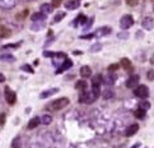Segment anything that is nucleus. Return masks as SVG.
Listing matches in <instances>:
<instances>
[{"label": "nucleus", "mask_w": 154, "mask_h": 148, "mask_svg": "<svg viewBox=\"0 0 154 148\" xmlns=\"http://www.w3.org/2000/svg\"><path fill=\"white\" fill-rule=\"evenodd\" d=\"M92 92L94 93V96L98 98L99 94H101V88H99V84H92Z\"/></svg>", "instance_id": "obj_26"}, {"label": "nucleus", "mask_w": 154, "mask_h": 148, "mask_svg": "<svg viewBox=\"0 0 154 148\" xmlns=\"http://www.w3.org/2000/svg\"><path fill=\"white\" fill-rule=\"evenodd\" d=\"M120 64H121V67H122L125 70H127L129 73H132V72H134V67H132V64H131V61H130V59L122 58V59H121V61H120Z\"/></svg>", "instance_id": "obj_8"}, {"label": "nucleus", "mask_w": 154, "mask_h": 148, "mask_svg": "<svg viewBox=\"0 0 154 148\" xmlns=\"http://www.w3.org/2000/svg\"><path fill=\"white\" fill-rule=\"evenodd\" d=\"M134 94L139 98H147L149 96V88L144 84H140L134 90Z\"/></svg>", "instance_id": "obj_3"}, {"label": "nucleus", "mask_w": 154, "mask_h": 148, "mask_svg": "<svg viewBox=\"0 0 154 148\" xmlns=\"http://www.w3.org/2000/svg\"><path fill=\"white\" fill-rule=\"evenodd\" d=\"M69 98L68 97H61V98H57L52 103H50V110H54V111H60L63 110V109H65L68 105H69Z\"/></svg>", "instance_id": "obj_1"}, {"label": "nucleus", "mask_w": 154, "mask_h": 148, "mask_svg": "<svg viewBox=\"0 0 154 148\" xmlns=\"http://www.w3.org/2000/svg\"><path fill=\"white\" fill-rule=\"evenodd\" d=\"M103 82V77L101 75V74H98V75H96L94 78H92V84H99Z\"/></svg>", "instance_id": "obj_27"}, {"label": "nucleus", "mask_w": 154, "mask_h": 148, "mask_svg": "<svg viewBox=\"0 0 154 148\" xmlns=\"http://www.w3.org/2000/svg\"><path fill=\"white\" fill-rule=\"evenodd\" d=\"M78 7H79V3L75 1V0H70V1L65 3V8L69 9V10H74V9H76Z\"/></svg>", "instance_id": "obj_18"}, {"label": "nucleus", "mask_w": 154, "mask_h": 148, "mask_svg": "<svg viewBox=\"0 0 154 148\" xmlns=\"http://www.w3.org/2000/svg\"><path fill=\"white\" fill-rule=\"evenodd\" d=\"M64 17H65V13H64V12H60V13H57V14L55 16V18H54V23H59L61 19L64 18Z\"/></svg>", "instance_id": "obj_29"}, {"label": "nucleus", "mask_w": 154, "mask_h": 148, "mask_svg": "<svg viewBox=\"0 0 154 148\" xmlns=\"http://www.w3.org/2000/svg\"><path fill=\"white\" fill-rule=\"evenodd\" d=\"M75 88L78 91H80V92H82V91H85V90H87V82H85L84 79H80V81H78L75 83Z\"/></svg>", "instance_id": "obj_19"}, {"label": "nucleus", "mask_w": 154, "mask_h": 148, "mask_svg": "<svg viewBox=\"0 0 154 148\" xmlns=\"http://www.w3.org/2000/svg\"><path fill=\"white\" fill-rule=\"evenodd\" d=\"M45 19H46V17L42 12H40V13H34L33 16H32V20H33V22H40V20H45Z\"/></svg>", "instance_id": "obj_20"}, {"label": "nucleus", "mask_w": 154, "mask_h": 148, "mask_svg": "<svg viewBox=\"0 0 154 148\" xmlns=\"http://www.w3.org/2000/svg\"><path fill=\"white\" fill-rule=\"evenodd\" d=\"M20 43H10V45H5L3 46L4 49H17V47H19Z\"/></svg>", "instance_id": "obj_36"}, {"label": "nucleus", "mask_w": 154, "mask_h": 148, "mask_svg": "<svg viewBox=\"0 0 154 148\" xmlns=\"http://www.w3.org/2000/svg\"><path fill=\"white\" fill-rule=\"evenodd\" d=\"M0 60H4V61H14V58L11 55H3L0 56Z\"/></svg>", "instance_id": "obj_32"}, {"label": "nucleus", "mask_w": 154, "mask_h": 148, "mask_svg": "<svg viewBox=\"0 0 154 148\" xmlns=\"http://www.w3.org/2000/svg\"><path fill=\"white\" fill-rule=\"evenodd\" d=\"M116 82V74H113L112 72H109L108 74H106L105 77H103V83L107 84V86H112Z\"/></svg>", "instance_id": "obj_9"}, {"label": "nucleus", "mask_w": 154, "mask_h": 148, "mask_svg": "<svg viewBox=\"0 0 154 148\" xmlns=\"http://www.w3.org/2000/svg\"><path fill=\"white\" fill-rule=\"evenodd\" d=\"M113 91L111 90V88H106V91L103 92V98L105 100H109V98H112L113 97Z\"/></svg>", "instance_id": "obj_24"}, {"label": "nucleus", "mask_w": 154, "mask_h": 148, "mask_svg": "<svg viewBox=\"0 0 154 148\" xmlns=\"http://www.w3.org/2000/svg\"><path fill=\"white\" fill-rule=\"evenodd\" d=\"M11 35L10 29L4 27V26H0V38H8Z\"/></svg>", "instance_id": "obj_16"}, {"label": "nucleus", "mask_w": 154, "mask_h": 148, "mask_svg": "<svg viewBox=\"0 0 154 148\" xmlns=\"http://www.w3.org/2000/svg\"><path fill=\"white\" fill-rule=\"evenodd\" d=\"M80 75L83 77V78H88V77H91L92 75V69L89 67H82L80 68Z\"/></svg>", "instance_id": "obj_17"}, {"label": "nucleus", "mask_w": 154, "mask_h": 148, "mask_svg": "<svg viewBox=\"0 0 154 148\" xmlns=\"http://www.w3.org/2000/svg\"><path fill=\"white\" fill-rule=\"evenodd\" d=\"M138 3H139V0H126V4L129 5V7H135Z\"/></svg>", "instance_id": "obj_35"}, {"label": "nucleus", "mask_w": 154, "mask_h": 148, "mask_svg": "<svg viewBox=\"0 0 154 148\" xmlns=\"http://www.w3.org/2000/svg\"><path fill=\"white\" fill-rule=\"evenodd\" d=\"M97 100V97L94 96V93L92 92H88L87 90L85 91H82L80 94H79V102L80 103H92Z\"/></svg>", "instance_id": "obj_2"}, {"label": "nucleus", "mask_w": 154, "mask_h": 148, "mask_svg": "<svg viewBox=\"0 0 154 148\" xmlns=\"http://www.w3.org/2000/svg\"><path fill=\"white\" fill-rule=\"evenodd\" d=\"M132 24H134V19L130 14H126L120 19V27L122 29H129L130 27H132Z\"/></svg>", "instance_id": "obj_4"}, {"label": "nucleus", "mask_w": 154, "mask_h": 148, "mask_svg": "<svg viewBox=\"0 0 154 148\" xmlns=\"http://www.w3.org/2000/svg\"><path fill=\"white\" fill-rule=\"evenodd\" d=\"M153 10H154V7H153Z\"/></svg>", "instance_id": "obj_44"}, {"label": "nucleus", "mask_w": 154, "mask_h": 148, "mask_svg": "<svg viewBox=\"0 0 154 148\" xmlns=\"http://www.w3.org/2000/svg\"><path fill=\"white\" fill-rule=\"evenodd\" d=\"M139 81H140V77L136 75V74H132V75L126 81V87L127 88H136L138 87Z\"/></svg>", "instance_id": "obj_6"}, {"label": "nucleus", "mask_w": 154, "mask_h": 148, "mask_svg": "<svg viewBox=\"0 0 154 148\" xmlns=\"http://www.w3.org/2000/svg\"><path fill=\"white\" fill-rule=\"evenodd\" d=\"M118 37H120V38H127V37H129V35H127V33H120V35H118Z\"/></svg>", "instance_id": "obj_41"}, {"label": "nucleus", "mask_w": 154, "mask_h": 148, "mask_svg": "<svg viewBox=\"0 0 154 148\" xmlns=\"http://www.w3.org/2000/svg\"><path fill=\"white\" fill-rule=\"evenodd\" d=\"M141 26H143V28L147 29V31L153 29L154 28V18L153 17H147V18H144L143 22H141Z\"/></svg>", "instance_id": "obj_7"}, {"label": "nucleus", "mask_w": 154, "mask_h": 148, "mask_svg": "<svg viewBox=\"0 0 154 148\" xmlns=\"http://www.w3.org/2000/svg\"><path fill=\"white\" fill-rule=\"evenodd\" d=\"M140 147V143H136V144H134V146H132L131 148H139Z\"/></svg>", "instance_id": "obj_43"}, {"label": "nucleus", "mask_w": 154, "mask_h": 148, "mask_svg": "<svg viewBox=\"0 0 154 148\" xmlns=\"http://www.w3.org/2000/svg\"><path fill=\"white\" fill-rule=\"evenodd\" d=\"M99 49H101V45H94V46H92L91 51H98Z\"/></svg>", "instance_id": "obj_39"}, {"label": "nucleus", "mask_w": 154, "mask_h": 148, "mask_svg": "<svg viewBox=\"0 0 154 148\" xmlns=\"http://www.w3.org/2000/svg\"><path fill=\"white\" fill-rule=\"evenodd\" d=\"M145 114H147V110H143V109H140V107H139L138 110L134 112V115H135L136 119H141V120L145 117Z\"/></svg>", "instance_id": "obj_21"}, {"label": "nucleus", "mask_w": 154, "mask_h": 148, "mask_svg": "<svg viewBox=\"0 0 154 148\" xmlns=\"http://www.w3.org/2000/svg\"><path fill=\"white\" fill-rule=\"evenodd\" d=\"M5 81V77L3 75V74H0V83H1V82H4Z\"/></svg>", "instance_id": "obj_42"}, {"label": "nucleus", "mask_w": 154, "mask_h": 148, "mask_svg": "<svg viewBox=\"0 0 154 148\" xmlns=\"http://www.w3.org/2000/svg\"><path fill=\"white\" fill-rule=\"evenodd\" d=\"M147 78L149 79V81H154V70L153 69H150L149 72L147 73Z\"/></svg>", "instance_id": "obj_34"}, {"label": "nucleus", "mask_w": 154, "mask_h": 148, "mask_svg": "<svg viewBox=\"0 0 154 148\" xmlns=\"http://www.w3.org/2000/svg\"><path fill=\"white\" fill-rule=\"evenodd\" d=\"M52 10H54V5L52 4L45 3V4L41 5V12H42L43 14H50V13H52Z\"/></svg>", "instance_id": "obj_15"}, {"label": "nucleus", "mask_w": 154, "mask_h": 148, "mask_svg": "<svg viewBox=\"0 0 154 148\" xmlns=\"http://www.w3.org/2000/svg\"><path fill=\"white\" fill-rule=\"evenodd\" d=\"M40 123H41V117H37V116H34V117H32V119L29 120V123H28L27 128H28L29 130H32V129L37 128V126L40 125Z\"/></svg>", "instance_id": "obj_13"}, {"label": "nucleus", "mask_w": 154, "mask_h": 148, "mask_svg": "<svg viewBox=\"0 0 154 148\" xmlns=\"http://www.w3.org/2000/svg\"><path fill=\"white\" fill-rule=\"evenodd\" d=\"M5 100H7V102L9 105H14L17 102V94L9 87H5Z\"/></svg>", "instance_id": "obj_5"}, {"label": "nucleus", "mask_w": 154, "mask_h": 148, "mask_svg": "<svg viewBox=\"0 0 154 148\" xmlns=\"http://www.w3.org/2000/svg\"><path fill=\"white\" fill-rule=\"evenodd\" d=\"M11 148H22V142L19 137H16L11 141Z\"/></svg>", "instance_id": "obj_23"}, {"label": "nucleus", "mask_w": 154, "mask_h": 148, "mask_svg": "<svg viewBox=\"0 0 154 148\" xmlns=\"http://www.w3.org/2000/svg\"><path fill=\"white\" fill-rule=\"evenodd\" d=\"M73 67V61L70 60V59H66L65 58V61L63 63V65H61L60 68L57 69V74H60V73H63V72H65V70H68V69H70V68Z\"/></svg>", "instance_id": "obj_10"}, {"label": "nucleus", "mask_w": 154, "mask_h": 148, "mask_svg": "<svg viewBox=\"0 0 154 148\" xmlns=\"http://www.w3.org/2000/svg\"><path fill=\"white\" fill-rule=\"evenodd\" d=\"M112 32V29L109 27H101L98 28L96 32H94V36L96 37H102V36H106V35H109Z\"/></svg>", "instance_id": "obj_11"}, {"label": "nucleus", "mask_w": 154, "mask_h": 148, "mask_svg": "<svg viewBox=\"0 0 154 148\" xmlns=\"http://www.w3.org/2000/svg\"><path fill=\"white\" fill-rule=\"evenodd\" d=\"M92 37H94V33L93 35H83V36H80V38H83V40H89Z\"/></svg>", "instance_id": "obj_38"}, {"label": "nucleus", "mask_w": 154, "mask_h": 148, "mask_svg": "<svg viewBox=\"0 0 154 148\" xmlns=\"http://www.w3.org/2000/svg\"><path fill=\"white\" fill-rule=\"evenodd\" d=\"M118 68H120V65L118 64H111L108 67V72H115V70H117Z\"/></svg>", "instance_id": "obj_33"}, {"label": "nucleus", "mask_w": 154, "mask_h": 148, "mask_svg": "<svg viewBox=\"0 0 154 148\" xmlns=\"http://www.w3.org/2000/svg\"><path fill=\"white\" fill-rule=\"evenodd\" d=\"M138 130H139V125H138V124H132V125H130L129 128L126 129L125 135H126V137H132L134 134L138 133Z\"/></svg>", "instance_id": "obj_12"}, {"label": "nucleus", "mask_w": 154, "mask_h": 148, "mask_svg": "<svg viewBox=\"0 0 154 148\" xmlns=\"http://www.w3.org/2000/svg\"><path fill=\"white\" fill-rule=\"evenodd\" d=\"M61 3H63V0H52V5H54V8H59L61 5Z\"/></svg>", "instance_id": "obj_37"}, {"label": "nucleus", "mask_w": 154, "mask_h": 148, "mask_svg": "<svg viewBox=\"0 0 154 148\" xmlns=\"http://www.w3.org/2000/svg\"><path fill=\"white\" fill-rule=\"evenodd\" d=\"M59 92V88H50V90H47V91H43L42 93L40 94V98H47V97H50V96H52V94H55V93H57Z\"/></svg>", "instance_id": "obj_14"}, {"label": "nucleus", "mask_w": 154, "mask_h": 148, "mask_svg": "<svg viewBox=\"0 0 154 148\" xmlns=\"http://www.w3.org/2000/svg\"><path fill=\"white\" fill-rule=\"evenodd\" d=\"M4 123H5V115L1 114V115H0V125H3Z\"/></svg>", "instance_id": "obj_40"}, {"label": "nucleus", "mask_w": 154, "mask_h": 148, "mask_svg": "<svg viewBox=\"0 0 154 148\" xmlns=\"http://www.w3.org/2000/svg\"><path fill=\"white\" fill-rule=\"evenodd\" d=\"M41 123H42L43 125H49V124H51L52 123L51 115H43V116L41 117Z\"/></svg>", "instance_id": "obj_22"}, {"label": "nucleus", "mask_w": 154, "mask_h": 148, "mask_svg": "<svg viewBox=\"0 0 154 148\" xmlns=\"http://www.w3.org/2000/svg\"><path fill=\"white\" fill-rule=\"evenodd\" d=\"M27 16H28V10H23V12H20L19 14H17V19L22 20V19H24Z\"/></svg>", "instance_id": "obj_30"}, {"label": "nucleus", "mask_w": 154, "mask_h": 148, "mask_svg": "<svg viewBox=\"0 0 154 148\" xmlns=\"http://www.w3.org/2000/svg\"><path fill=\"white\" fill-rule=\"evenodd\" d=\"M139 107L143 109V110H149L150 109V102L147 101V100H143V101L139 103Z\"/></svg>", "instance_id": "obj_28"}, {"label": "nucleus", "mask_w": 154, "mask_h": 148, "mask_svg": "<svg viewBox=\"0 0 154 148\" xmlns=\"http://www.w3.org/2000/svg\"><path fill=\"white\" fill-rule=\"evenodd\" d=\"M20 69H22V70H24V72H28V73H33L34 72V70L33 69H32V68H31V65H28V64H24V65H22V68H20Z\"/></svg>", "instance_id": "obj_31"}, {"label": "nucleus", "mask_w": 154, "mask_h": 148, "mask_svg": "<svg viewBox=\"0 0 154 148\" xmlns=\"http://www.w3.org/2000/svg\"><path fill=\"white\" fill-rule=\"evenodd\" d=\"M85 22H87V17H84L83 14H80V16L76 18V20H74V26H78L79 23H80V24H85Z\"/></svg>", "instance_id": "obj_25"}]
</instances>
